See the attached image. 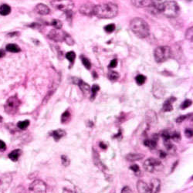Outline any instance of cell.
<instances>
[{"label": "cell", "mask_w": 193, "mask_h": 193, "mask_svg": "<svg viewBox=\"0 0 193 193\" xmlns=\"http://www.w3.org/2000/svg\"><path fill=\"white\" fill-rule=\"evenodd\" d=\"M165 2L166 0H151L150 5L155 11L162 12Z\"/></svg>", "instance_id": "9a60e30c"}, {"label": "cell", "mask_w": 193, "mask_h": 193, "mask_svg": "<svg viewBox=\"0 0 193 193\" xmlns=\"http://www.w3.org/2000/svg\"><path fill=\"white\" fill-rule=\"evenodd\" d=\"M100 148H103V149H104V150H105L106 148H107V146H106V145H104L103 143H102V142H100Z\"/></svg>", "instance_id": "816d5d0a"}, {"label": "cell", "mask_w": 193, "mask_h": 193, "mask_svg": "<svg viewBox=\"0 0 193 193\" xmlns=\"http://www.w3.org/2000/svg\"><path fill=\"white\" fill-rule=\"evenodd\" d=\"M5 149H6V145H5L3 141L0 140V150L5 151Z\"/></svg>", "instance_id": "7dc6e473"}, {"label": "cell", "mask_w": 193, "mask_h": 193, "mask_svg": "<svg viewBox=\"0 0 193 193\" xmlns=\"http://www.w3.org/2000/svg\"><path fill=\"white\" fill-rule=\"evenodd\" d=\"M130 28L139 38H146L150 33L148 23L141 18H135L130 23Z\"/></svg>", "instance_id": "7a4b0ae2"}, {"label": "cell", "mask_w": 193, "mask_h": 193, "mask_svg": "<svg viewBox=\"0 0 193 193\" xmlns=\"http://www.w3.org/2000/svg\"><path fill=\"white\" fill-rule=\"evenodd\" d=\"M114 29H115V26L114 24H109L107 26H104V30H105L107 33H112V32L114 31Z\"/></svg>", "instance_id": "f35d334b"}, {"label": "cell", "mask_w": 193, "mask_h": 193, "mask_svg": "<svg viewBox=\"0 0 193 193\" xmlns=\"http://www.w3.org/2000/svg\"><path fill=\"white\" fill-rule=\"evenodd\" d=\"M185 136L187 138H190L192 137V130L191 129H186L185 131Z\"/></svg>", "instance_id": "ee69618b"}, {"label": "cell", "mask_w": 193, "mask_h": 193, "mask_svg": "<svg viewBox=\"0 0 193 193\" xmlns=\"http://www.w3.org/2000/svg\"><path fill=\"white\" fill-rule=\"evenodd\" d=\"M118 7L112 2H107L94 5L93 15L101 19H112L117 15Z\"/></svg>", "instance_id": "6da1fadb"}, {"label": "cell", "mask_w": 193, "mask_h": 193, "mask_svg": "<svg viewBox=\"0 0 193 193\" xmlns=\"http://www.w3.org/2000/svg\"><path fill=\"white\" fill-rule=\"evenodd\" d=\"M90 90H91V92H92L91 99L93 100V99L95 97V96H96L97 93V92H98V90H100V87H99L98 85L94 84V85H93V87H92V88L90 89Z\"/></svg>", "instance_id": "8d00e7d4"}, {"label": "cell", "mask_w": 193, "mask_h": 193, "mask_svg": "<svg viewBox=\"0 0 193 193\" xmlns=\"http://www.w3.org/2000/svg\"><path fill=\"white\" fill-rule=\"evenodd\" d=\"M176 100V98L172 97L169 99H168L167 100H165L163 104V107H162V110L165 112H168V111H172L173 110V107H172V103L175 102Z\"/></svg>", "instance_id": "ac0fdd59"}, {"label": "cell", "mask_w": 193, "mask_h": 193, "mask_svg": "<svg viewBox=\"0 0 193 193\" xmlns=\"http://www.w3.org/2000/svg\"><path fill=\"white\" fill-rule=\"evenodd\" d=\"M157 119V114H155L154 110H151L147 111L146 114H145V121H146V123L148 125L156 124L158 121Z\"/></svg>", "instance_id": "5bb4252c"}, {"label": "cell", "mask_w": 193, "mask_h": 193, "mask_svg": "<svg viewBox=\"0 0 193 193\" xmlns=\"http://www.w3.org/2000/svg\"><path fill=\"white\" fill-rule=\"evenodd\" d=\"M131 3L137 8H144L150 6L151 0H131Z\"/></svg>", "instance_id": "d6986e66"}, {"label": "cell", "mask_w": 193, "mask_h": 193, "mask_svg": "<svg viewBox=\"0 0 193 193\" xmlns=\"http://www.w3.org/2000/svg\"><path fill=\"white\" fill-rule=\"evenodd\" d=\"M54 139L55 140L56 142L59 141V140L62 138L63 137H64L66 135V132L64 130L62 129H58V130H55V131H53L50 134Z\"/></svg>", "instance_id": "7402d4cb"}, {"label": "cell", "mask_w": 193, "mask_h": 193, "mask_svg": "<svg viewBox=\"0 0 193 193\" xmlns=\"http://www.w3.org/2000/svg\"><path fill=\"white\" fill-rule=\"evenodd\" d=\"M51 5L54 9L63 12H70L74 9V4L71 0H53Z\"/></svg>", "instance_id": "8992f818"}, {"label": "cell", "mask_w": 193, "mask_h": 193, "mask_svg": "<svg viewBox=\"0 0 193 193\" xmlns=\"http://www.w3.org/2000/svg\"><path fill=\"white\" fill-rule=\"evenodd\" d=\"M143 167L148 172L153 173L155 172H159L163 168V165L159 160L154 158H149L145 162Z\"/></svg>", "instance_id": "5b68a950"}, {"label": "cell", "mask_w": 193, "mask_h": 193, "mask_svg": "<svg viewBox=\"0 0 193 193\" xmlns=\"http://www.w3.org/2000/svg\"><path fill=\"white\" fill-rule=\"evenodd\" d=\"M185 38L186 40H190V41H192L193 38V28L190 27L189 29H187L186 33H185Z\"/></svg>", "instance_id": "d6a6232c"}, {"label": "cell", "mask_w": 193, "mask_h": 193, "mask_svg": "<svg viewBox=\"0 0 193 193\" xmlns=\"http://www.w3.org/2000/svg\"><path fill=\"white\" fill-rule=\"evenodd\" d=\"M5 56V51L3 50H0V58Z\"/></svg>", "instance_id": "f907efd6"}, {"label": "cell", "mask_w": 193, "mask_h": 193, "mask_svg": "<svg viewBox=\"0 0 193 193\" xmlns=\"http://www.w3.org/2000/svg\"><path fill=\"white\" fill-rule=\"evenodd\" d=\"M117 65V60H112V61H110V64H109V68H114L116 67Z\"/></svg>", "instance_id": "7bdbcfd3"}, {"label": "cell", "mask_w": 193, "mask_h": 193, "mask_svg": "<svg viewBox=\"0 0 193 193\" xmlns=\"http://www.w3.org/2000/svg\"><path fill=\"white\" fill-rule=\"evenodd\" d=\"M143 158H144V155H142V154L133 153V154H128V155H126V160L128 161V162H130L142 160Z\"/></svg>", "instance_id": "603a6c76"}, {"label": "cell", "mask_w": 193, "mask_h": 193, "mask_svg": "<svg viewBox=\"0 0 193 193\" xmlns=\"http://www.w3.org/2000/svg\"><path fill=\"white\" fill-rule=\"evenodd\" d=\"M137 188H138V193H149L148 185L142 180L138 181L137 183Z\"/></svg>", "instance_id": "ffe728a7"}, {"label": "cell", "mask_w": 193, "mask_h": 193, "mask_svg": "<svg viewBox=\"0 0 193 193\" xmlns=\"http://www.w3.org/2000/svg\"><path fill=\"white\" fill-rule=\"evenodd\" d=\"M66 58L69 61H70V62H74L75 58H76V54L73 51L68 52L67 54H66Z\"/></svg>", "instance_id": "836d02e7"}, {"label": "cell", "mask_w": 193, "mask_h": 193, "mask_svg": "<svg viewBox=\"0 0 193 193\" xmlns=\"http://www.w3.org/2000/svg\"><path fill=\"white\" fill-rule=\"evenodd\" d=\"M5 50H6L7 51L10 52V53H19L21 50L20 48L19 47V46H17L16 44H12V43L6 45Z\"/></svg>", "instance_id": "484cf974"}, {"label": "cell", "mask_w": 193, "mask_h": 193, "mask_svg": "<svg viewBox=\"0 0 193 193\" xmlns=\"http://www.w3.org/2000/svg\"><path fill=\"white\" fill-rule=\"evenodd\" d=\"M149 193H159L161 188V182L158 178H152L148 185Z\"/></svg>", "instance_id": "4fadbf2b"}, {"label": "cell", "mask_w": 193, "mask_h": 193, "mask_svg": "<svg viewBox=\"0 0 193 193\" xmlns=\"http://www.w3.org/2000/svg\"><path fill=\"white\" fill-rule=\"evenodd\" d=\"M50 24L53 26H54L55 29H61L63 26L62 22L61 20H59V19H53Z\"/></svg>", "instance_id": "4dcf8cb0"}, {"label": "cell", "mask_w": 193, "mask_h": 193, "mask_svg": "<svg viewBox=\"0 0 193 193\" xmlns=\"http://www.w3.org/2000/svg\"><path fill=\"white\" fill-rule=\"evenodd\" d=\"M67 33L64 32L61 29H53L48 33V37L50 40H54L56 42H62L64 41L65 37Z\"/></svg>", "instance_id": "30bf717a"}, {"label": "cell", "mask_w": 193, "mask_h": 193, "mask_svg": "<svg viewBox=\"0 0 193 193\" xmlns=\"http://www.w3.org/2000/svg\"><path fill=\"white\" fill-rule=\"evenodd\" d=\"M21 154H22V151L20 149H15L12 152H11L8 156L12 162H17L18 159L20 157Z\"/></svg>", "instance_id": "cb8c5ba5"}, {"label": "cell", "mask_w": 193, "mask_h": 193, "mask_svg": "<svg viewBox=\"0 0 193 193\" xmlns=\"http://www.w3.org/2000/svg\"><path fill=\"white\" fill-rule=\"evenodd\" d=\"M11 12V8L9 5L7 4H3L0 5V15L2 16H7L9 15Z\"/></svg>", "instance_id": "d4e9b609"}, {"label": "cell", "mask_w": 193, "mask_h": 193, "mask_svg": "<svg viewBox=\"0 0 193 193\" xmlns=\"http://www.w3.org/2000/svg\"><path fill=\"white\" fill-rule=\"evenodd\" d=\"M135 80H136V83H138V85H142L145 83V80H146V77H145L144 75H138L135 78Z\"/></svg>", "instance_id": "1f68e13d"}, {"label": "cell", "mask_w": 193, "mask_h": 193, "mask_svg": "<svg viewBox=\"0 0 193 193\" xmlns=\"http://www.w3.org/2000/svg\"><path fill=\"white\" fill-rule=\"evenodd\" d=\"M81 60H82V64H83V66H84L85 67L87 70L90 69V67H91V64H90V61L84 57H81Z\"/></svg>", "instance_id": "d590c367"}, {"label": "cell", "mask_w": 193, "mask_h": 193, "mask_svg": "<svg viewBox=\"0 0 193 193\" xmlns=\"http://www.w3.org/2000/svg\"><path fill=\"white\" fill-rule=\"evenodd\" d=\"M191 104V100H185L181 104V109L184 110V109H185V108H187V107H189Z\"/></svg>", "instance_id": "ab89813d"}, {"label": "cell", "mask_w": 193, "mask_h": 193, "mask_svg": "<svg viewBox=\"0 0 193 193\" xmlns=\"http://www.w3.org/2000/svg\"><path fill=\"white\" fill-rule=\"evenodd\" d=\"M188 117V115H182V116H180V117H178L176 119V122L177 123H181L182 121H183L184 120H185Z\"/></svg>", "instance_id": "f6af8a7d"}, {"label": "cell", "mask_w": 193, "mask_h": 193, "mask_svg": "<svg viewBox=\"0 0 193 193\" xmlns=\"http://www.w3.org/2000/svg\"><path fill=\"white\" fill-rule=\"evenodd\" d=\"M78 188H76L74 190H70L67 188H64V190H63V193H80V191H77Z\"/></svg>", "instance_id": "60d3db41"}, {"label": "cell", "mask_w": 193, "mask_h": 193, "mask_svg": "<svg viewBox=\"0 0 193 193\" xmlns=\"http://www.w3.org/2000/svg\"><path fill=\"white\" fill-rule=\"evenodd\" d=\"M153 95L156 98L161 99L165 94V90L163 85L159 82H155L153 85V89H152Z\"/></svg>", "instance_id": "8fae6325"}, {"label": "cell", "mask_w": 193, "mask_h": 193, "mask_svg": "<svg viewBox=\"0 0 193 193\" xmlns=\"http://www.w3.org/2000/svg\"><path fill=\"white\" fill-rule=\"evenodd\" d=\"M170 138L172 139L173 141H175V142H178L181 139V136H180L179 133L177 132V131H175L172 134H170Z\"/></svg>", "instance_id": "e575fe53"}, {"label": "cell", "mask_w": 193, "mask_h": 193, "mask_svg": "<svg viewBox=\"0 0 193 193\" xmlns=\"http://www.w3.org/2000/svg\"><path fill=\"white\" fill-rule=\"evenodd\" d=\"M164 143L166 149H167L170 153L173 154L175 152V148L174 145L172 144V142H170V140H164Z\"/></svg>", "instance_id": "4316f807"}, {"label": "cell", "mask_w": 193, "mask_h": 193, "mask_svg": "<svg viewBox=\"0 0 193 193\" xmlns=\"http://www.w3.org/2000/svg\"><path fill=\"white\" fill-rule=\"evenodd\" d=\"M107 77H108L109 80L111 81H115L117 80L118 78H119V74L116 71L114 70H110L109 71L108 74H107Z\"/></svg>", "instance_id": "83f0119b"}, {"label": "cell", "mask_w": 193, "mask_h": 193, "mask_svg": "<svg viewBox=\"0 0 193 193\" xmlns=\"http://www.w3.org/2000/svg\"><path fill=\"white\" fill-rule=\"evenodd\" d=\"M35 12L36 13L40 14V15H42V16H45V15H47V14L50 13V10L47 5L40 3L38 4V5L35 7Z\"/></svg>", "instance_id": "e0dca14e"}, {"label": "cell", "mask_w": 193, "mask_h": 193, "mask_svg": "<svg viewBox=\"0 0 193 193\" xmlns=\"http://www.w3.org/2000/svg\"><path fill=\"white\" fill-rule=\"evenodd\" d=\"M70 114L69 113L68 110H66L65 112L62 114V117H61V122L65 124V123H67L70 121Z\"/></svg>", "instance_id": "f546056e"}, {"label": "cell", "mask_w": 193, "mask_h": 193, "mask_svg": "<svg viewBox=\"0 0 193 193\" xmlns=\"http://www.w3.org/2000/svg\"><path fill=\"white\" fill-rule=\"evenodd\" d=\"M121 193H132V191H131L129 187L126 186L123 188L122 191H121Z\"/></svg>", "instance_id": "c3c4849f"}, {"label": "cell", "mask_w": 193, "mask_h": 193, "mask_svg": "<svg viewBox=\"0 0 193 193\" xmlns=\"http://www.w3.org/2000/svg\"><path fill=\"white\" fill-rule=\"evenodd\" d=\"M64 41H65L66 43H67L68 45H73V44H74V40H73V39L71 38V36H69L68 34H67V36H66Z\"/></svg>", "instance_id": "b9f144b4"}, {"label": "cell", "mask_w": 193, "mask_h": 193, "mask_svg": "<svg viewBox=\"0 0 193 193\" xmlns=\"http://www.w3.org/2000/svg\"><path fill=\"white\" fill-rule=\"evenodd\" d=\"M179 5L175 1H166L164 8L162 11V13L168 18L177 17L179 15Z\"/></svg>", "instance_id": "3957f363"}, {"label": "cell", "mask_w": 193, "mask_h": 193, "mask_svg": "<svg viewBox=\"0 0 193 193\" xmlns=\"http://www.w3.org/2000/svg\"><path fill=\"white\" fill-rule=\"evenodd\" d=\"M19 105H20V100H19L17 97H11L7 100L5 104V112L8 113L9 114H16L18 111Z\"/></svg>", "instance_id": "52a82bcc"}, {"label": "cell", "mask_w": 193, "mask_h": 193, "mask_svg": "<svg viewBox=\"0 0 193 193\" xmlns=\"http://www.w3.org/2000/svg\"><path fill=\"white\" fill-rule=\"evenodd\" d=\"M29 193H47V185L41 180H35L29 187Z\"/></svg>", "instance_id": "ba28073f"}, {"label": "cell", "mask_w": 193, "mask_h": 193, "mask_svg": "<svg viewBox=\"0 0 193 193\" xmlns=\"http://www.w3.org/2000/svg\"><path fill=\"white\" fill-rule=\"evenodd\" d=\"M29 121L28 120H26V121H19L17 124V127L21 130H25L29 127Z\"/></svg>", "instance_id": "f1b7e54d"}, {"label": "cell", "mask_w": 193, "mask_h": 193, "mask_svg": "<svg viewBox=\"0 0 193 193\" xmlns=\"http://www.w3.org/2000/svg\"><path fill=\"white\" fill-rule=\"evenodd\" d=\"M130 169L131 170H132L134 172L137 173L139 172V167H138V165H133L132 166H131L130 167Z\"/></svg>", "instance_id": "bcb514c9"}, {"label": "cell", "mask_w": 193, "mask_h": 193, "mask_svg": "<svg viewBox=\"0 0 193 193\" xmlns=\"http://www.w3.org/2000/svg\"><path fill=\"white\" fill-rule=\"evenodd\" d=\"M93 8L94 5H92L90 3L84 4L82 5L80 8V12L87 16H91L93 15Z\"/></svg>", "instance_id": "7c38bea8"}, {"label": "cell", "mask_w": 193, "mask_h": 193, "mask_svg": "<svg viewBox=\"0 0 193 193\" xmlns=\"http://www.w3.org/2000/svg\"><path fill=\"white\" fill-rule=\"evenodd\" d=\"M171 49L170 47H166V46H162V47H159L155 49L154 56L156 62L162 63L164 61H167L168 59L171 57Z\"/></svg>", "instance_id": "277c9868"}, {"label": "cell", "mask_w": 193, "mask_h": 193, "mask_svg": "<svg viewBox=\"0 0 193 193\" xmlns=\"http://www.w3.org/2000/svg\"><path fill=\"white\" fill-rule=\"evenodd\" d=\"M165 156H166L165 152L161 151V152H160V157L162 158V159H164V158H165Z\"/></svg>", "instance_id": "681fc988"}, {"label": "cell", "mask_w": 193, "mask_h": 193, "mask_svg": "<svg viewBox=\"0 0 193 193\" xmlns=\"http://www.w3.org/2000/svg\"><path fill=\"white\" fill-rule=\"evenodd\" d=\"M61 162H62L63 165L65 166V167H67L70 165V159H68L67 156H66V155H62V156H61Z\"/></svg>", "instance_id": "74e56055"}, {"label": "cell", "mask_w": 193, "mask_h": 193, "mask_svg": "<svg viewBox=\"0 0 193 193\" xmlns=\"http://www.w3.org/2000/svg\"><path fill=\"white\" fill-rule=\"evenodd\" d=\"M158 135H154L152 139H147L144 142V145L150 149H154L157 146Z\"/></svg>", "instance_id": "44dd1931"}, {"label": "cell", "mask_w": 193, "mask_h": 193, "mask_svg": "<svg viewBox=\"0 0 193 193\" xmlns=\"http://www.w3.org/2000/svg\"><path fill=\"white\" fill-rule=\"evenodd\" d=\"M74 79L76 80H74V83H77V85L80 87V90H82V92H83L84 94H88L89 92L90 91V89H91V88L90 87V86L87 83H85L84 81L81 80L76 79V78H74Z\"/></svg>", "instance_id": "2e32d148"}, {"label": "cell", "mask_w": 193, "mask_h": 193, "mask_svg": "<svg viewBox=\"0 0 193 193\" xmlns=\"http://www.w3.org/2000/svg\"><path fill=\"white\" fill-rule=\"evenodd\" d=\"M12 181V175L10 173L2 175L0 177V193H4L10 186Z\"/></svg>", "instance_id": "9c48e42d"}]
</instances>
